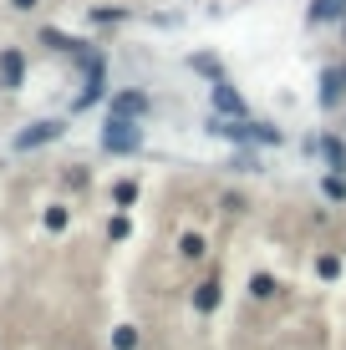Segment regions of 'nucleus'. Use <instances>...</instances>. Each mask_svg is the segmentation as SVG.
Listing matches in <instances>:
<instances>
[{
	"mask_svg": "<svg viewBox=\"0 0 346 350\" xmlns=\"http://www.w3.org/2000/svg\"><path fill=\"white\" fill-rule=\"evenodd\" d=\"M102 148H107V152H138V148H143V127H138V117H117V112H107Z\"/></svg>",
	"mask_w": 346,
	"mask_h": 350,
	"instance_id": "nucleus-1",
	"label": "nucleus"
},
{
	"mask_svg": "<svg viewBox=\"0 0 346 350\" xmlns=\"http://www.w3.org/2000/svg\"><path fill=\"white\" fill-rule=\"evenodd\" d=\"M66 132V122H56V117H46V122H31L26 132H16V152H31V148H46V142H56Z\"/></svg>",
	"mask_w": 346,
	"mask_h": 350,
	"instance_id": "nucleus-2",
	"label": "nucleus"
},
{
	"mask_svg": "<svg viewBox=\"0 0 346 350\" xmlns=\"http://www.w3.org/2000/svg\"><path fill=\"white\" fill-rule=\"evenodd\" d=\"M21 81H26V51L5 46V51H0V87H10V92H16Z\"/></svg>",
	"mask_w": 346,
	"mask_h": 350,
	"instance_id": "nucleus-3",
	"label": "nucleus"
},
{
	"mask_svg": "<svg viewBox=\"0 0 346 350\" xmlns=\"http://www.w3.org/2000/svg\"><path fill=\"white\" fill-rule=\"evenodd\" d=\"M214 112H219V117H245V96L234 92L224 77L214 81Z\"/></svg>",
	"mask_w": 346,
	"mask_h": 350,
	"instance_id": "nucleus-4",
	"label": "nucleus"
},
{
	"mask_svg": "<svg viewBox=\"0 0 346 350\" xmlns=\"http://www.w3.org/2000/svg\"><path fill=\"white\" fill-rule=\"evenodd\" d=\"M112 112H117V117H148L153 102H148L143 92H117V96H112Z\"/></svg>",
	"mask_w": 346,
	"mask_h": 350,
	"instance_id": "nucleus-5",
	"label": "nucleus"
},
{
	"mask_svg": "<svg viewBox=\"0 0 346 350\" xmlns=\"http://www.w3.org/2000/svg\"><path fill=\"white\" fill-rule=\"evenodd\" d=\"M346 21V0H311V26H331Z\"/></svg>",
	"mask_w": 346,
	"mask_h": 350,
	"instance_id": "nucleus-6",
	"label": "nucleus"
},
{
	"mask_svg": "<svg viewBox=\"0 0 346 350\" xmlns=\"http://www.w3.org/2000/svg\"><path fill=\"white\" fill-rule=\"evenodd\" d=\"M41 46H51V51H66V56H77L87 41H77V36H66V31H56V26H46V31H41Z\"/></svg>",
	"mask_w": 346,
	"mask_h": 350,
	"instance_id": "nucleus-7",
	"label": "nucleus"
},
{
	"mask_svg": "<svg viewBox=\"0 0 346 350\" xmlns=\"http://www.w3.org/2000/svg\"><path fill=\"white\" fill-rule=\"evenodd\" d=\"M311 152H321V158H326L331 167H336V173L346 167V148H341L336 137H311Z\"/></svg>",
	"mask_w": 346,
	"mask_h": 350,
	"instance_id": "nucleus-8",
	"label": "nucleus"
},
{
	"mask_svg": "<svg viewBox=\"0 0 346 350\" xmlns=\"http://www.w3.org/2000/svg\"><path fill=\"white\" fill-rule=\"evenodd\" d=\"M341 92H346V71H326V77H321V102L336 107V102H341Z\"/></svg>",
	"mask_w": 346,
	"mask_h": 350,
	"instance_id": "nucleus-9",
	"label": "nucleus"
},
{
	"mask_svg": "<svg viewBox=\"0 0 346 350\" xmlns=\"http://www.w3.org/2000/svg\"><path fill=\"white\" fill-rule=\"evenodd\" d=\"M214 305H219V280H204V284H199V295H194V310H199V315H209Z\"/></svg>",
	"mask_w": 346,
	"mask_h": 350,
	"instance_id": "nucleus-10",
	"label": "nucleus"
},
{
	"mask_svg": "<svg viewBox=\"0 0 346 350\" xmlns=\"http://www.w3.org/2000/svg\"><path fill=\"white\" fill-rule=\"evenodd\" d=\"M188 66H194V71H204V77H209V81H219V77H224V66H219V56H188Z\"/></svg>",
	"mask_w": 346,
	"mask_h": 350,
	"instance_id": "nucleus-11",
	"label": "nucleus"
},
{
	"mask_svg": "<svg viewBox=\"0 0 346 350\" xmlns=\"http://www.w3.org/2000/svg\"><path fill=\"white\" fill-rule=\"evenodd\" d=\"M178 254H184V259H204V239H199V234H184V239H178Z\"/></svg>",
	"mask_w": 346,
	"mask_h": 350,
	"instance_id": "nucleus-12",
	"label": "nucleus"
},
{
	"mask_svg": "<svg viewBox=\"0 0 346 350\" xmlns=\"http://www.w3.org/2000/svg\"><path fill=\"white\" fill-rule=\"evenodd\" d=\"M112 198H117V208H127V203L138 198V183H127V178H123V183L112 188Z\"/></svg>",
	"mask_w": 346,
	"mask_h": 350,
	"instance_id": "nucleus-13",
	"label": "nucleus"
},
{
	"mask_svg": "<svg viewBox=\"0 0 346 350\" xmlns=\"http://www.w3.org/2000/svg\"><path fill=\"white\" fill-rule=\"evenodd\" d=\"M46 228H51V234H62V228H66V208H62V203L46 208Z\"/></svg>",
	"mask_w": 346,
	"mask_h": 350,
	"instance_id": "nucleus-14",
	"label": "nucleus"
},
{
	"mask_svg": "<svg viewBox=\"0 0 346 350\" xmlns=\"http://www.w3.org/2000/svg\"><path fill=\"white\" fill-rule=\"evenodd\" d=\"M92 21L97 26H117V21H127V10H92Z\"/></svg>",
	"mask_w": 346,
	"mask_h": 350,
	"instance_id": "nucleus-15",
	"label": "nucleus"
},
{
	"mask_svg": "<svg viewBox=\"0 0 346 350\" xmlns=\"http://www.w3.org/2000/svg\"><path fill=\"white\" fill-rule=\"evenodd\" d=\"M249 289H255V299H270V295H275V284H270V274H255V284H249Z\"/></svg>",
	"mask_w": 346,
	"mask_h": 350,
	"instance_id": "nucleus-16",
	"label": "nucleus"
},
{
	"mask_svg": "<svg viewBox=\"0 0 346 350\" xmlns=\"http://www.w3.org/2000/svg\"><path fill=\"white\" fill-rule=\"evenodd\" d=\"M321 188H326V198H346V183H341L336 173H331V178H326V183H321Z\"/></svg>",
	"mask_w": 346,
	"mask_h": 350,
	"instance_id": "nucleus-17",
	"label": "nucleus"
},
{
	"mask_svg": "<svg viewBox=\"0 0 346 350\" xmlns=\"http://www.w3.org/2000/svg\"><path fill=\"white\" fill-rule=\"evenodd\" d=\"M316 269H321V280H336V269H341V264H336V259H331V254H326V259H321V264H316Z\"/></svg>",
	"mask_w": 346,
	"mask_h": 350,
	"instance_id": "nucleus-18",
	"label": "nucleus"
},
{
	"mask_svg": "<svg viewBox=\"0 0 346 350\" xmlns=\"http://www.w3.org/2000/svg\"><path fill=\"white\" fill-rule=\"evenodd\" d=\"M138 345V330H117V350H133Z\"/></svg>",
	"mask_w": 346,
	"mask_h": 350,
	"instance_id": "nucleus-19",
	"label": "nucleus"
},
{
	"mask_svg": "<svg viewBox=\"0 0 346 350\" xmlns=\"http://www.w3.org/2000/svg\"><path fill=\"white\" fill-rule=\"evenodd\" d=\"M10 5H16V10H36L41 0H10Z\"/></svg>",
	"mask_w": 346,
	"mask_h": 350,
	"instance_id": "nucleus-20",
	"label": "nucleus"
},
{
	"mask_svg": "<svg viewBox=\"0 0 346 350\" xmlns=\"http://www.w3.org/2000/svg\"><path fill=\"white\" fill-rule=\"evenodd\" d=\"M341 71H346V66H341Z\"/></svg>",
	"mask_w": 346,
	"mask_h": 350,
	"instance_id": "nucleus-21",
	"label": "nucleus"
}]
</instances>
